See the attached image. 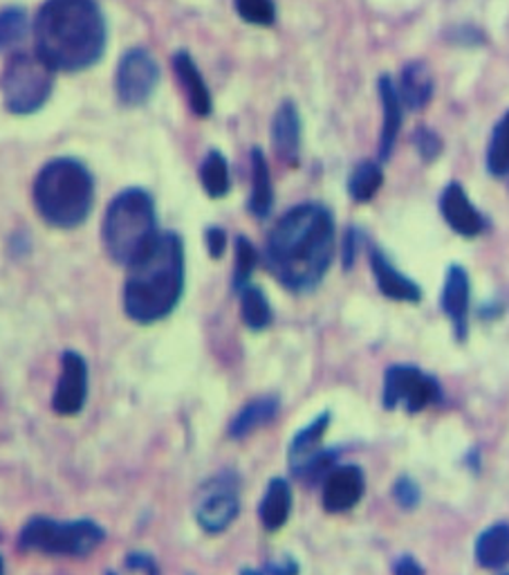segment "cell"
I'll use <instances>...</instances> for the list:
<instances>
[{"label":"cell","mask_w":509,"mask_h":575,"mask_svg":"<svg viewBox=\"0 0 509 575\" xmlns=\"http://www.w3.org/2000/svg\"><path fill=\"white\" fill-rule=\"evenodd\" d=\"M184 292V245L175 232H158L147 252L128 265L124 311L137 324L169 318Z\"/></svg>","instance_id":"cell-3"},{"label":"cell","mask_w":509,"mask_h":575,"mask_svg":"<svg viewBox=\"0 0 509 575\" xmlns=\"http://www.w3.org/2000/svg\"><path fill=\"white\" fill-rule=\"evenodd\" d=\"M380 100H382V111H384V124H382V136H380V160H389L402 126V115H404V104L397 95V85L393 83L391 77H382L380 83Z\"/></svg>","instance_id":"cell-20"},{"label":"cell","mask_w":509,"mask_h":575,"mask_svg":"<svg viewBox=\"0 0 509 575\" xmlns=\"http://www.w3.org/2000/svg\"><path fill=\"white\" fill-rule=\"evenodd\" d=\"M38 57L55 70H83L106 50V21L95 0H48L34 25Z\"/></svg>","instance_id":"cell-2"},{"label":"cell","mask_w":509,"mask_h":575,"mask_svg":"<svg viewBox=\"0 0 509 575\" xmlns=\"http://www.w3.org/2000/svg\"><path fill=\"white\" fill-rule=\"evenodd\" d=\"M366 491L363 472L357 465L333 468L323 479V497L321 504L328 513L339 515L352 510Z\"/></svg>","instance_id":"cell-12"},{"label":"cell","mask_w":509,"mask_h":575,"mask_svg":"<svg viewBox=\"0 0 509 575\" xmlns=\"http://www.w3.org/2000/svg\"><path fill=\"white\" fill-rule=\"evenodd\" d=\"M357 248H359V243H357V232L350 228V230L346 232V237H344V265H346L348 271L355 265Z\"/></svg>","instance_id":"cell-38"},{"label":"cell","mask_w":509,"mask_h":575,"mask_svg":"<svg viewBox=\"0 0 509 575\" xmlns=\"http://www.w3.org/2000/svg\"><path fill=\"white\" fill-rule=\"evenodd\" d=\"M27 34V16L19 8L0 12V50H12Z\"/></svg>","instance_id":"cell-29"},{"label":"cell","mask_w":509,"mask_h":575,"mask_svg":"<svg viewBox=\"0 0 509 575\" xmlns=\"http://www.w3.org/2000/svg\"><path fill=\"white\" fill-rule=\"evenodd\" d=\"M241 575H261L258 571H254V568H245Z\"/></svg>","instance_id":"cell-39"},{"label":"cell","mask_w":509,"mask_h":575,"mask_svg":"<svg viewBox=\"0 0 509 575\" xmlns=\"http://www.w3.org/2000/svg\"><path fill=\"white\" fill-rule=\"evenodd\" d=\"M106 575H115V573H106Z\"/></svg>","instance_id":"cell-41"},{"label":"cell","mask_w":509,"mask_h":575,"mask_svg":"<svg viewBox=\"0 0 509 575\" xmlns=\"http://www.w3.org/2000/svg\"><path fill=\"white\" fill-rule=\"evenodd\" d=\"M413 142H415V149H418L420 158L427 162H433L442 151V140L438 138V133H433L429 128H420L418 133H415Z\"/></svg>","instance_id":"cell-33"},{"label":"cell","mask_w":509,"mask_h":575,"mask_svg":"<svg viewBox=\"0 0 509 575\" xmlns=\"http://www.w3.org/2000/svg\"><path fill=\"white\" fill-rule=\"evenodd\" d=\"M370 271H373L378 288L389 299L408 301V303H418L423 299V288L410 281L404 273H400L380 248L370 250Z\"/></svg>","instance_id":"cell-15"},{"label":"cell","mask_w":509,"mask_h":575,"mask_svg":"<svg viewBox=\"0 0 509 575\" xmlns=\"http://www.w3.org/2000/svg\"><path fill=\"white\" fill-rule=\"evenodd\" d=\"M55 68L38 55L16 53L5 64L0 88H3L5 106L16 115L38 111L53 95Z\"/></svg>","instance_id":"cell-7"},{"label":"cell","mask_w":509,"mask_h":575,"mask_svg":"<svg viewBox=\"0 0 509 575\" xmlns=\"http://www.w3.org/2000/svg\"><path fill=\"white\" fill-rule=\"evenodd\" d=\"M173 70H175V77L182 85L184 95H187V102L192 106V111L198 115V117H207L211 113V93L209 88L196 66V61L192 59L189 53H177L173 57Z\"/></svg>","instance_id":"cell-18"},{"label":"cell","mask_w":509,"mask_h":575,"mask_svg":"<svg viewBox=\"0 0 509 575\" xmlns=\"http://www.w3.org/2000/svg\"><path fill=\"white\" fill-rule=\"evenodd\" d=\"M104 540L106 530L97 521H55L48 517L30 519L19 536V544L25 551L68 557H85L97 551Z\"/></svg>","instance_id":"cell-6"},{"label":"cell","mask_w":509,"mask_h":575,"mask_svg":"<svg viewBox=\"0 0 509 575\" xmlns=\"http://www.w3.org/2000/svg\"><path fill=\"white\" fill-rule=\"evenodd\" d=\"M292 513V488L286 479H271L263 495L258 517L267 530H279L288 524Z\"/></svg>","instance_id":"cell-21"},{"label":"cell","mask_w":509,"mask_h":575,"mask_svg":"<svg viewBox=\"0 0 509 575\" xmlns=\"http://www.w3.org/2000/svg\"><path fill=\"white\" fill-rule=\"evenodd\" d=\"M440 211L447 220V226L455 234L465 237V239H474V237L483 234L487 228L485 216L474 207L467 192L462 189V185H458V183H451L444 187V192L440 196Z\"/></svg>","instance_id":"cell-13"},{"label":"cell","mask_w":509,"mask_h":575,"mask_svg":"<svg viewBox=\"0 0 509 575\" xmlns=\"http://www.w3.org/2000/svg\"><path fill=\"white\" fill-rule=\"evenodd\" d=\"M331 427V414H321L312 423H308L297 436L290 440L288 461L294 474H303L308 465L321 455V440Z\"/></svg>","instance_id":"cell-17"},{"label":"cell","mask_w":509,"mask_h":575,"mask_svg":"<svg viewBox=\"0 0 509 575\" xmlns=\"http://www.w3.org/2000/svg\"><path fill=\"white\" fill-rule=\"evenodd\" d=\"M200 183L211 198H222L229 194V164L220 151H209L200 164Z\"/></svg>","instance_id":"cell-27"},{"label":"cell","mask_w":509,"mask_h":575,"mask_svg":"<svg viewBox=\"0 0 509 575\" xmlns=\"http://www.w3.org/2000/svg\"><path fill=\"white\" fill-rule=\"evenodd\" d=\"M271 145L284 162L297 164L301 153V117L292 102H284L271 119Z\"/></svg>","instance_id":"cell-16"},{"label":"cell","mask_w":509,"mask_h":575,"mask_svg":"<svg viewBox=\"0 0 509 575\" xmlns=\"http://www.w3.org/2000/svg\"><path fill=\"white\" fill-rule=\"evenodd\" d=\"M88 398V365L77 350L61 356V376L53 395V410L59 416H77Z\"/></svg>","instance_id":"cell-11"},{"label":"cell","mask_w":509,"mask_h":575,"mask_svg":"<svg viewBox=\"0 0 509 575\" xmlns=\"http://www.w3.org/2000/svg\"><path fill=\"white\" fill-rule=\"evenodd\" d=\"M205 241H207V250H209L211 258H220L224 254L227 234H224L222 228H209L207 234H205Z\"/></svg>","instance_id":"cell-35"},{"label":"cell","mask_w":509,"mask_h":575,"mask_svg":"<svg viewBox=\"0 0 509 575\" xmlns=\"http://www.w3.org/2000/svg\"><path fill=\"white\" fill-rule=\"evenodd\" d=\"M384 183V171L378 162H359L355 171L350 173L348 181V194L355 203H368L373 200Z\"/></svg>","instance_id":"cell-25"},{"label":"cell","mask_w":509,"mask_h":575,"mask_svg":"<svg viewBox=\"0 0 509 575\" xmlns=\"http://www.w3.org/2000/svg\"><path fill=\"white\" fill-rule=\"evenodd\" d=\"M470 275L462 265H451L442 288V311L451 320L458 340L467 337V313H470Z\"/></svg>","instance_id":"cell-14"},{"label":"cell","mask_w":509,"mask_h":575,"mask_svg":"<svg viewBox=\"0 0 509 575\" xmlns=\"http://www.w3.org/2000/svg\"><path fill=\"white\" fill-rule=\"evenodd\" d=\"M440 401V384L433 376L413 365H393L384 376L382 405L386 410L404 407L408 414H418Z\"/></svg>","instance_id":"cell-8"},{"label":"cell","mask_w":509,"mask_h":575,"mask_svg":"<svg viewBox=\"0 0 509 575\" xmlns=\"http://www.w3.org/2000/svg\"><path fill=\"white\" fill-rule=\"evenodd\" d=\"M476 562L489 571H498L509 564V524L507 521L491 524L478 536Z\"/></svg>","instance_id":"cell-22"},{"label":"cell","mask_w":509,"mask_h":575,"mask_svg":"<svg viewBox=\"0 0 509 575\" xmlns=\"http://www.w3.org/2000/svg\"><path fill=\"white\" fill-rule=\"evenodd\" d=\"M153 198L142 189L122 192L106 209L102 239L108 256L119 265L140 258L158 237Z\"/></svg>","instance_id":"cell-5"},{"label":"cell","mask_w":509,"mask_h":575,"mask_svg":"<svg viewBox=\"0 0 509 575\" xmlns=\"http://www.w3.org/2000/svg\"><path fill=\"white\" fill-rule=\"evenodd\" d=\"M0 575H5V562H3V557H0Z\"/></svg>","instance_id":"cell-40"},{"label":"cell","mask_w":509,"mask_h":575,"mask_svg":"<svg viewBox=\"0 0 509 575\" xmlns=\"http://www.w3.org/2000/svg\"><path fill=\"white\" fill-rule=\"evenodd\" d=\"M335 218L328 207L303 203L276 223L265 243V265L288 290H314L335 258Z\"/></svg>","instance_id":"cell-1"},{"label":"cell","mask_w":509,"mask_h":575,"mask_svg":"<svg viewBox=\"0 0 509 575\" xmlns=\"http://www.w3.org/2000/svg\"><path fill=\"white\" fill-rule=\"evenodd\" d=\"M397 95L406 108L423 111L433 97V77L425 61H410L402 74Z\"/></svg>","instance_id":"cell-19"},{"label":"cell","mask_w":509,"mask_h":575,"mask_svg":"<svg viewBox=\"0 0 509 575\" xmlns=\"http://www.w3.org/2000/svg\"><path fill=\"white\" fill-rule=\"evenodd\" d=\"M241 495L239 479L229 472L211 476L196 497V521L209 536H218L227 530L239 517Z\"/></svg>","instance_id":"cell-9"},{"label":"cell","mask_w":509,"mask_h":575,"mask_svg":"<svg viewBox=\"0 0 509 575\" xmlns=\"http://www.w3.org/2000/svg\"><path fill=\"white\" fill-rule=\"evenodd\" d=\"M274 205V189H271V173L267 158L261 149L252 151V194H250V211L256 218H267Z\"/></svg>","instance_id":"cell-24"},{"label":"cell","mask_w":509,"mask_h":575,"mask_svg":"<svg viewBox=\"0 0 509 575\" xmlns=\"http://www.w3.org/2000/svg\"><path fill=\"white\" fill-rule=\"evenodd\" d=\"M267 575H299V564L290 555H281V560H276L267 566Z\"/></svg>","instance_id":"cell-36"},{"label":"cell","mask_w":509,"mask_h":575,"mask_svg":"<svg viewBox=\"0 0 509 575\" xmlns=\"http://www.w3.org/2000/svg\"><path fill=\"white\" fill-rule=\"evenodd\" d=\"M126 568L137 571V573H144V575H160V566L147 553H130L126 557Z\"/></svg>","instance_id":"cell-34"},{"label":"cell","mask_w":509,"mask_h":575,"mask_svg":"<svg viewBox=\"0 0 509 575\" xmlns=\"http://www.w3.org/2000/svg\"><path fill=\"white\" fill-rule=\"evenodd\" d=\"M160 81V68L147 50H128L117 68V95L126 106H142Z\"/></svg>","instance_id":"cell-10"},{"label":"cell","mask_w":509,"mask_h":575,"mask_svg":"<svg viewBox=\"0 0 509 575\" xmlns=\"http://www.w3.org/2000/svg\"><path fill=\"white\" fill-rule=\"evenodd\" d=\"M487 169L496 179L509 175V111L494 126L487 149Z\"/></svg>","instance_id":"cell-28"},{"label":"cell","mask_w":509,"mask_h":575,"mask_svg":"<svg viewBox=\"0 0 509 575\" xmlns=\"http://www.w3.org/2000/svg\"><path fill=\"white\" fill-rule=\"evenodd\" d=\"M241 318L252 331H263L271 322V306L265 292L252 284L241 288Z\"/></svg>","instance_id":"cell-26"},{"label":"cell","mask_w":509,"mask_h":575,"mask_svg":"<svg viewBox=\"0 0 509 575\" xmlns=\"http://www.w3.org/2000/svg\"><path fill=\"white\" fill-rule=\"evenodd\" d=\"M95 200L90 171L72 158H57L45 164L34 181V205L45 223L70 230L81 226Z\"/></svg>","instance_id":"cell-4"},{"label":"cell","mask_w":509,"mask_h":575,"mask_svg":"<svg viewBox=\"0 0 509 575\" xmlns=\"http://www.w3.org/2000/svg\"><path fill=\"white\" fill-rule=\"evenodd\" d=\"M279 410H281V403H279V398H276V395H261V398H256V401L247 403L234 416V421H231L229 436L231 438L250 436L252 432H256L263 425L271 423L276 418V414H279Z\"/></svg>","instance_id":"cell-23"},{"label":"cell","mask_w":509,"mask_h":575,"mask_svg":"<svg viewBox=\"0 0 509 575\" xmlns=\"http://www.w3.org/2000/svg\"><path fill=\"white\" fill-rule=\"evenodd\" d=\"M393 575H425V568L420 566V562L410 557V555H402L395 564H393Z\"/></svg>","instance_id":"cell-37"},{"label":"cell","mask_w":509,"mask_h":575,"mask_svg":"<svg viewBox=\"0 0 509 575\" xmlns=\"http://www.w3.org/2000/svg\"><path fill=\"white\" fill-rule=\"evenodd\" d=\"M393 497L404 510H410L420 504V485L410 476H400L393 485Z\"/></svg>","instance_id":"cell-32"},{"label":"cell","mask_w":509,"mask_h":575,"mask_svg":"<svg viewBox=\"0 0 509 575\" xmlns=\"http://www.w3.org/2000/svg\"><path fill=\"white\" fill-rule=\"evenodd\" d=\"M236 12L252 25H271L276 21L274 0H236Z\"/></svg>","instance_id":"cell-31"},{"label":"cell","mask_w":509,"mask_h":575,"mask_svg":"<svg viewBox=\"0 0 509 575\" xmlns=\"http://www.w3.org/2000/svg\"><path fill=\"white\" fill-rule=\"evenodd\" d=\"M256 263H258L256 248L250 243V239L239 237L236 239V268H234V286L239 290L250 284V279L256 271Z\"/></svg>","instance_id":"cell-30"}]
</instances>
